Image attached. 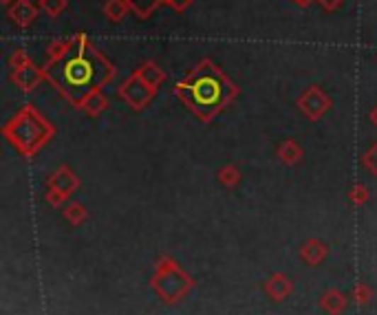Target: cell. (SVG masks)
<instances>
[{
    "label": "cell",
    "instance_id": "6da1fadb",
    "mask_svg": "<svg viewBox=\"0 0 377 315\" xmlns=\"http://www.w3.org/2000/svg\"><path fill=\"white\" fill-rule=\"evenodd\" d=\"M47 73L51 82L79 108L95 91H102V86L111 82L115 69L79 33L73 47L57 62L47 64Z\"/></svg>",
    "mask_w": 377,
    "mask_h": 315
},
{
    "label": "cell",
    "instance_id": "7a4b0ae2",
    "mask_svg": "<svg viewBox=\"0 0 377 315\" xmlns=\"http://www.w3.org/2000/svg\"><path fill=\"white\" fill-rule=\"evenodd\" d=\"M174 95L181 97L201 120H210L236 95V86L223 75V71H218L216 64L203 60L188 73L184 82L174 86Z\"/></svg>",
    "mask_w": 377,
    "mask_h": 315
},
{
    "label": "cell",
    "instance_id": "3957f363",
    "mask_svg": "<svg viewBox=\"0 0 377 315\" xmlns=\"http://www.w3.org/2000/svg\"><path fill=\"white\" fill-rule=\"evenodd\" d=\"M329 97L320 91V88H317V86H311L303 97H300V100H298V106H300L309 117H311V120H317V117H320L327 108H329Z\"/></svg>",
    "mask_w": 377,
    "mask_h": 315
},
{
    "label": "cell",
    "instance_id": "277c9868",
    "mask_svg": "<svg viewBox=\"0 0 377 315\" xmlns=\"http://www.w3.org/2000/svg\"><path fill=\"white\" fill-rule=\"evenodd\" d=\"M9 16L18 27H29L35 21V7L29 0H16V5L9 9Z\"/></svg>",
    "mask_w": 377,
    "mask_h": 315
},
{
    "label": "cell",
    "instance_id": "5b68a950",
    "mask_svg": "<svg viewBox=\"0 0 377 315\" xmlns=\"http://www.w3.org/2000/svg\"><path fill=\"white\" fill-rule=\"evenodd\" d=\"M13 82L23 88V91H31V88H35V84L40 82V73L29 64V67H25V69H18V71H13Z\"/></svg>",
    "mask_w": 377,
    "mask_h": 315
},
{
    "label": "cell",
    "instance_id": "8992f818",
    "mask_svg": "<svg viewBox=\"0 0 377 315\" xmlns=\"http://www.w3.org/2000/svg\"><path fill=\"white\" fill-rule=\"evenodd\" d=\"M137 73H139V75H142V77H144V80H146V82H148L150 86H154V88H157L159 84H162V82L166 80V73H164L162 69H159V67H157L154 62H146V64H144L142 69H137Z\"/></svg>",
    "mask_w": 377,
    "mask_h": 315
},
{
    "label": "cell",
    "instance_id": "52a82bcc",
    "mask_svg": "<svg viewBox=\"0 0 377 315\" xmlns=\"http://www.w3.org/2000/svg\"><path fill=\"white\" fill-rule=\"evenodd\" d=\"M104 13L108 21L117 23V21H122L124 13H126V0H108L106 7H104Z\"/></svg>",
    "mask_w": 377,
    "mask_h": 315
},
{
    "label": "cell",
    "instance_id": "ba28073f",
    "mask_svg": "<svg viewBox=\"0 0 377 315\" xmlns=\"http://www.w3.org/2000/svg\"><path fill=\"white\" fill-rule=\"evenodd\" d=\"M104 106H108V100H106V97L102 95V91H95V93L89 97V100L84 102V108H86L91 115H97V113L102 110Z\"/></svg>",
    "mask_w": 377,
    "mask_h": 315
},
{
    "label": "cell",
    "instance_id": "9c48e42d",
    "mask_svg": "<svg viewBox=\"0 0 377 315\" xmlns=\"http://www.w3.org/2000/svg\"><path fill=\"white\" fill-rule=\"evenodd\" d=\"M40 7H43L51 18H55L67 7V0H40Z\"/></svg>",
    "mask_w": 377,
    "mask_h": 315
},
{
    "label": "cell",
    "instance_id": "30bf717a",
    "mask_svg": "<svg viewBox=\"0 0 377 315\" xmlns=\"http://www.w3.org/2000/svg\"><path fill=\"white\" fill-rule=\"evenodd\" d=\"M9 64H11V69L13 71H18V69H25V67H29V60H27V55H25V51L20 49V51H16L13 55H11V60H9Z\"/></svg>",
    "mask_w": 377,
    "mask_h": 315
},
{
    "label": "cell",
    "instance_id": "8fae6325",
    "mask_svg": "<svg viewBox=\"0 0 377 315\" xmlns=\"http://www.w3.org/2000/svg\"><path fill=\"white\" fill-rule=\"evenodd\" d=\"M164 3H168V5L174 7L176 11H181V9H186V7L192 3V0H164Z\"/></svg>",
    "mask_w": 377,
    "mask_h": 315
},
{
    "label": "cell",
    "instance_id": "7c38bea8",
    "mask_svg": "<svg viewBox=\"0 0 377 315\" xmlns=\"http://www.w3.org/2000/svg\"><path fill=\"white\" fill-rule=\"evenodd\" d=\"M371 120H373V122L377 124V108H375V110H371Z\"/></svg>",
    "mask_w": 377,
    "mask_h": 315
},
{
    "label": "cell",
    "instance_id": "4fadbf2b",
    "mask_svg": "<svg viewBox=\"0 0 377 315\" xmlns=\"http://www.w3.org/2000/svg\"><path fill=\"white\" fill-rule=\"evenodd\" d=\"M296 3H303V5H307V3H309V0H296Z\"/></svg>",
    "mask_w": 377,
    "mask_h": 315
},
{
    "label": "cell",
    "instance_id": "5bb4252c",
    "mask_svg": "<svg viewBox=\"0 0 377 315\" xmlns=\"http://www.w3.org/2000/svg\"><path fill=\"white\" fill-rule=\"evenodd\" d=\"M3 3H11V0H3Z\"/></svg>",
    "mask_w": 377,
    "mask_h": 315
}]
</instances>
